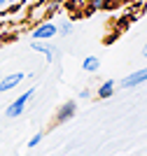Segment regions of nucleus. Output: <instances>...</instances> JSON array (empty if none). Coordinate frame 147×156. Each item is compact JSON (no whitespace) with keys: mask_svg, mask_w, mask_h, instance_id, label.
Listing matches in <instances>:
<instances>
[{"mask_svg":"<svg viewBox=\"0 0 147 156\" xmlns=\"http://www.w3.org/2000/svg\"><path fill=\"white\" fill-rule=\"evenodd\" d=\"M21 79H24V72H14V75H7V77H0V93L12 91Z\"/></svg>","mask_w":147,"mask_h":156,"instance_id":"obj_5","label":"nucleus"},{"mask_svg":"<svg viewBox=\"0 0 147 156\" xmlns=\"http://www.w3.org/2000/svg\"><path fill=\"white\" fill-rule=\"evenodd\" d=\"M7 2H14V0H7Z\"/></svg>","mask_w":147,"mask_h":156,"instance_id":"obj_13","label":"nucleus"},{"mask_svg":"<svg viewBox=\"0 0 147 156\" xmlns=\"http://www.w3.org/2000/svg\"><path fill=\"white\" fill-rule=\"evenodd\" d=\"M33 96H35V89L31 86V89H28V91H24L19 98H17V100H14V103H9V107L5 110V114H7L9 119L21 117V114H24V110H26V105L31 103V98H33Z\"/></svg>","mask_w":147,"mask_h":156,"instance_id":"obj_1","label":"nucleus"},{"mask_svg":"<svg viewBox=\"0 0 147 156\" xmlns=\"http://www.w3.org/2000/svg\"><path fill=\"white\" fill-rule=\"evenodd\" d=\"M77 96L82 98V100H86V98H91V91H89V89H82V91L77 93Z\"/></svg>","mask_w":147,"mask_h":156,"instance_id":"obj_11","label":"nucleus"},{"mask_svg":"<svg viewBox=\"0 0 147 156\" xmlns=\"http://www.w3.org/2000/svg\"><path fill=\"white\" fill-rule=\"evenodd\" d=\"M56 35V23L51 21H42L31 30V40H51Z\"/></svg>","mask_w":147,"mask_h":156,"instance_id":"obj_2","label":"nucleus"},{"mask_svg":"<svg viewBox=\"0 0 147 156\" xmlns=\"http://www.w3.org/2000/svg\"><path fill=\"white\" fill-rule=\"evenodd\" d=\"M75 112H77V103L75 100H68V103H63V105H58V110H56V124H65L68 119H72L75 117Z\"/></svg>","mask_w":147,"mask_h":156,"instance_id":"obj_4","label":"nucleus"},{"mask_svg":"<svg viewBox=\"0 0 147 156\" xmlns=\"http://www.w3.org/2000/svg\"><path fill=\"white\" fill-rule=\"evenodd\" d=\"M72 33V23L70 21H63L61 26H56V35H70Z\"/></svg>","mask_w":147,"mask_h":156,"instance_id":"obj_9","label":"nucleus"},{"mask_svg":"<svg viewBox=\"0 0 147 156\" xmlns=\"http://www.w3.org/2000/svg\"><path fill=\"white\" fill-rule=\"evenodd\" d=\"M147 79V70L145 68H140V70L131 72V75H126V77L122 79V89H135V86H142Z\"/></svg>","mask_w":147,"mask_h":156,"instance_id":"obj_3","label":"nucleus"},{"mask_svg":"<svg viewBox=\"0 0 147 156\" xmlns=\"http://www.w3.org/2000/svg\"><path fill=\"white\" fill-rule=\"evenodd\" d=\"M40 142H42V133H35V135L31 137V142H28V147H31V149H33V147H38Z\"/></svg>","mask_w":147,"mask_h":156,"instance_id":"obj_10","label":"nucleus"},{"mask_svg":"<svg viewBox=\"0 0 147 156\" xmlns=\"http://www.w3.org/2000/svg\"><path fill=\"white\" fill-rule=\"evenodd\" d=\"M115 79H108V82H103L101 86H98V98H110L112 93H115Z\"/></svg>","mask_w":147,"mask_h":156,"instance_id":"obj_7","label":"nucleus"},{"mask_svg":"<svg viewBox=\"0 0 147 156\" xmlns=\"http://www.w3.org/2000/svg\"><path fill=\"white\" fill-rule=\"evenodd\" d=\"M5 5H7V0H0V9H2Z\"/></svg>","mask_w":147,"mask_h":156,"instance_id":"obj_12","label":"nucleus"},{"mask_svg":"<svg viewBox=\"0 0 147 156\" xmlns=\"http://www.w3.org/2000/svg\"><path fill=\"white\" fill-rule=\"evenodd\" d=\"M31 49L40 51V54L47 58V63H51V61H54V47L45 44V40H33V42H31Z\"/></svg>","mask_w":147,"mask_h":156,"instance_id":"obj_6","label":"nucleus"},{"mask_svg":"<svg viewBox=\"0 0 147 156\" xmlns=\"http://www.w3.org/2000/svg\"><path fill=\"white\" fill-rule=\"evenodd\" d=\"M0 77H2V72H0Z\"/></svg>","mask_w":147,"mask_h":156,"instance_id":"obj_14","label":"nucleus"},{"mask_svg":"<svg viewBox=\"0 0 147 156\" xmlns=\"http://www.w3.org/2000/svg\"><path fill=\"white\" fill-rule=\"evenodd\" d=\"M82 68L86 72H96L98 68H101V61L96 58V56H86V58H84V63H82Z\"/></svg>","mask_w":147,"mask_h":156,"instance_id":"obj_8","label":"nucleus"}]
</instances>
